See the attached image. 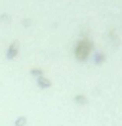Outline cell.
I'll return each instance as SVG.
<instances>
[{
    "mask_svg": "<svg viewBox=\"0 0 122 126\" xmlns=\"http://www.w3.org/2000/svg\"><path fill=\"white\" fill-rule=\"evenodd\" d=\"M15 126H27V118L25 117H17L15 118Z\"/></svg>",
    "mask_w": 122,
    "mask_h": 126,
    "instance_id": "6da1fadb",
    "label": "cell"
},
{
    "mask_svg": "<svg viewBox=\"0 0 122 126\" xmlns=\"http://www.w3.org/2000/svg\"><path fill=\"white\" fill-rule=\"evenodd\" d=\"M40 86L46 88V86H50V82H48V80H40Z\"/></svg>",
    "mask_w": 122,
    "mask_h": 126,
    "instance_id": "7a4b0ae2",
    "label": "cell"
}]
</instances>
